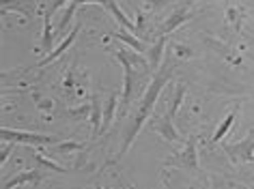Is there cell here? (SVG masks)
Instances as JSON below:
<instances>
[{
    "instance_id": "cell-4",
    "label": "cell",
    "mask_w": 254,
    "mask_h": 189,
    "mask_svg": "<svg viewBox=\"0 0 254 189\" xmlns=\"http://www.w3.org/2000/svg\"><path fill=\"white\" fill-rule=\"evenodd\" d=\"M196 144H198V138L192 136L186 142V146L177 157L166 161V166L170 168H183V170H192V172H198V155H196Z\"/></svg>"
},
{
    "instance_id": "cell-6",
    "label": "cell",
    "mask_w": 254,
    "mask_h": 189,
    "mask_svg": "<svg viewBox=\"0 0 254 189\" xmlns=\"http://www.w3.org/2000/svg\"><path fill=\"white\" fill-rule=\"evenodd\" d=\"M149 129H153L155 134H160L168 144H177V142L181 140L179 134L175 131V121H173V118H170L168 114H164V116H153V118L149 121Z\"/></svg>"
},
{
    "instance_id": "cell-7",
    "label": "cell",
    "mask_w": 254,
    "mask_h": 189,
    "mask_svg": "<svg viewBox=\"0 0 254 189\" xmlns=\"http://www.w3.org/2000/svg\"><path fill=\"white\" fill-rule=\"evenodd\" d=\"M192 20V9L190 7H179V9H175L173 13H170L166 17V22L162 24V28H160V35H170V33H175L179 26H183L186 22Z\"/></svg>"
},
{
    "instance_id": "cell-8",
    "label": "cell",
    "mask_w": 254,
    "mask_h": 189,
    "mask_svg": "<svg viewBox=\"0 0 254 189\" xmlns=\"http://www.w3.org/2000/svg\"><path fill=\"white\" fill-rule=\"evenodd\" d=\"M0 7H2V13L7 11H17L24 17H33L37 13V7H39V0H0Z\"/></svg>"
},
{
    "instance_id": "cell-17",
    "label": "cell",
    "mask_w": 254,
    "mask_h": 189,
    "mask_svg": "<svg viewBox=\"0 0 254 189\" xmlns=\"http://www.w3.org/2000/svg\"><path fill=\"white\" fill-rule=\"evenodd\" d=\"M226 24H228V26H233V28H235V33H239L241 13H239L237 9H233V7H228V9H226Z\"/></svg>"
},
{
    "instance_id": "cell-2",
    "label": "cell",
    "mask_w": 254,
    "mask_h": 189,
    "mask_svg": "<svg viewBox=\"0 0 254 189\" xmlns=\"http://www.w3.org/2000/svg\"><path fill=\"white\" fill-rule=\"evenodd\" d=\"M0 138L4 142L11 144H28V146H52L59 144L61 140H56L54 136H43V134H33V131H17V129H0Z\"/></svg>"
},
{
    "instance_id": "cell-19",
    "label": "cell",
    "mask_w": 254,
    "mask_h": 189,
    "mask_svg": "<svg viewBox=\"0 0 254 189\" xmlns=\"http://www.w3.org/2000/svg\"><path fill=\"white\" fill-rule=\"evenodd\" d=\"M33 157H35V161L39 163V166H46V168H50V170H54V172H65V168H63V166H59V163L46 159V157L39 155V153H33Z\"/></svg>"
},
{
    "instance_id": "cell-21",
    "label": "cell",
    "mask_w": 254,
    "mask_h": 189,
    "mask_svg": "<svg viewBox=\"0 0 254 189\" xmlns=\"http://www.w3.org/2000/svg\"><path fill=\"white\" fill-rule=\"evenodd\" d=\"M95 189H104V187H101V185H95Z\"/></svg>"
},
{
    "instance_id": "cell-3",
    "label": "cell",
    "mask_w": 254,
    "mask_h": 189,
    "mask_svg": "<svg viewBox=\"0 0 254 189\" xmlns=\"http://www.w3.org/2000/svg\"><path fill=\"white\" fill-rule=\"evenodd\" d=\"M224 153L228 155V159H231L233 163H250V161H254V129L244 138V140H239L235 144H226Z\"/></svg>"
},
{
    "instance_id": "cell-9",
    "label": "cell",
    "mask_w": 254,
    "mask_h": 189,
    "mask_svg": "<svg viewBox=\"0 0 254 189\" xmlns=\"http://www.w3.org/2000/svg\"><path fill=\"white\" fill-rule=\"evenodd\" d=\"M78 33H80V24H75L71 33H69V35L65 37V41H61V46L56 47L54 52H50V54L46 56V58H43V60H39V65H37V67H46V65H50V62H54V60L59 58V56H61L63 52H65V49H67L69 46H71V43H73V39H75V35H78Z\"/></svg>"
},
{
    "instance_id": "cell-13",
    "label": "cell",
    "mask_w": 254,
    "mask_h": 189,
    "mask_svg": "<svg viewBox=\"0 0 254 189\" xmlns=\"http://www.w3.org/2000/svg\"><path fill=\"white\" fill-rule=\"evenodd\" d=\"M164 47H166V37L160 35V39L153 43V47L149 49V60H151V69H157L162 62V54H164Z\"/></svg>"
},
{
    "instance_id": "cell-18",
    "label": "cell",
    "mask_w": 254,
    "mask_h": 189,
    "mask_svg": "<svg viewBox=\"0 0 254 189\" xmlns=\"http://www.w3.org/2000/svg\"><path fill=\"white\" fill-rule=\"evenodd\" d=\"M50 148L56 150V153H73V150L82 148V144H78V142H59V144H52Z\"/></svg>"
},
{
    "instance_id": "cell-5",
    "label": "cell",
    "mask_w": 254,
    "mask_h": 189,
    "mask_svg": "<svg viewBox=\"0 0 254 189\" xmlns=\"http://www.w3.org/2000/svg\"><path fill=\"white\" fill-rule=\"evenodd\" d=\"M114 56L121 60V65H123V71H125V78H123V97H121V108H123V112H125L127 108H129V103H131V97H134V94H131V88H134V84H131V82H134L131 62H134V60L129 58V54L121 52V49H117Z\"/></svg>"
},
{
    "instance_id": "cell-12",
    "label": "cell",
    "mask_w": 254,
    "mask_h": 189,
    "mask_svg": "<svg viewBox=\"0 0 254 189\" xmlns=\"http://www.w3.org/2000/svg\"><path fill=\"white\" fill-rule=\"evenodd\" d=\"M235 118H237V108L228 112V116L224 118V121H222V125H220V127L215 129V134H213V138H211V142H213V144H218V142L222 140V138H224V136L228 134V131H231L233 123H235Z\"/></svg>"
},
{
    "instance_id": "cell-20",
    "label": "cell",
    "mask_w": 254,
    "mask_h": 189,
    "mask_svg": "<svg viewBox=\"0 0 254 189\" xmlns=\"http://www.w3.org/2000/svg\"><path fill=\"white\" fill-rule=\"evenodd\" d=\"M43 24H46V28H43L41 46H43L46 52H50V47H52V30H50V20H48V17H43Z\"/></svg>"
},
{
    "instance_id": "cell-1",
    "label": "cell",
    "mask_w": 254,
    "mask_h": 189,
    "mask_svg": "<svg viewBox=\"0 0 254 189\" xmlns=\"http://www.w3.org/2000/svg\"><path fill=\"white\" fill-rule=\"evenodd\" d=\"M170 75H173V65H170L168 69H162V71H160V73H157L155 78H153V82H151V84H149L147 93H144V97H142V101L138 103V110H136L134 118H131V121H129V127L125 129L123 146H121L119 155H117V159H119V157H123V155L127 153V150L131 148V142L136 140V136L140 134L142 125L147 123V118L151 116V112H153V108H155V101H157V97H160L162 88L168 84Z\"/></svg>"
},
{
    "instance_id": "cell-14",
    "label": "cell",
    "mask_w": 254,
    "mask_h": 189,
    "mask_svg": "<svg viewBox=\"0 0 254 189\" xmlns=\"http://www.w3.org/2000/svg\"><path fill=\"white\" fill-rule=\"evenodd\" d=\"M112 37H114V39H119V41H123V43H127V46H131V47H134L138 54H142V52H144L142 41L138 39V37H134V35H129V33H127V28H123V30H117V33H112Z\"/></svg>"
},
{
    "instance_id": "cell-11",
    "label": "cell",
    "mask_w": 254,
    "mask_h": 189,
    "mask_svg": "<svg viewBox=\"0 0 254 189\" xmlns=\"http://www.w3.org/2000/svg\"><path fill=\"white\" fill-rule=\"evenodd\" d=\"M91 125H93V138L101 136V125H104V110H101L99 97L95 94L91 103Z\"/></svg>"
},
{
    "instance_id": "cell-16",
    "label": "cell",
    "mask_w": 254,
    "mask_h": 189,
    "mask_svg": "<svg viewBox=\"0 0 254 189\" xmlns=\"http://www.w3.org/2000/svg\"><path fill=\"white\" fill-rule=\"evenodd\" d=\"M183 94H186V84H177V91H175V99H173V103H170V108H168V116L175 121V116H177V112H179V105L183 101Z\"/></svg>"
},
{
    "instance_id": "cell-15",
    "label": "cell",
    "mask_w": 254,
    "mask_h": 189,
    "mask_svg": "<svg viewBox=\"0 0 254 189\" xmlns=\"http://www.w3.org/2000/svg\"><path fill=\"white\" fill-rule=\"evenodd\" d=\"M117 103H119L117 94H110L108 101H106V108H104V125H101V134H106L108 127H110V123L114 118V110H117Z\"/></svg>"
},
{
    "instance_id": "cell-10",
    "label": "cell",
    "mask_w": 254,
    "mask_h": 189,
    "mask_svg": "<svg viewBox=\"0 0 254 189\" xmlns=\"http://www.w3.org/2000/svg\"><path fill=\"white\" fill-rule=\"evenodd\" d=\"M41 181V172H37V170H28V172H20L15 174L13 179L4 181L2 189H13L17 185H24V183H39Z\"/></svg>"
}]
</instances>
